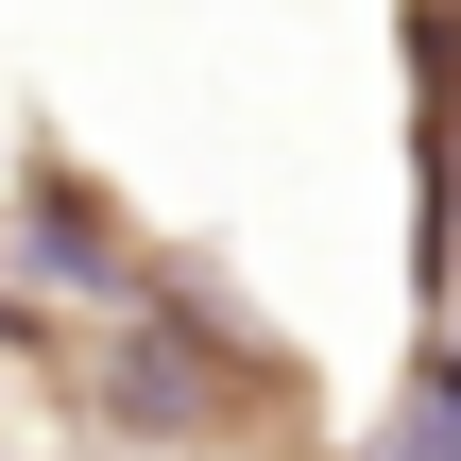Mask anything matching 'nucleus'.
I'll return each mask as SVG.
<instances>
[{
	"mask_svg": "<svg viewBox=\"0 0 461 461\" xmlns=\"http://www.w3.org/2000/svg\"><path fill=\"white\" fill-rule=\"evenodd\" d=\"M411 461H461V376H428V428H411Z\"/></svg>",
	"mask_w": 461,
	"mask_h": 461,
	"instance_id": "nucleus-1",
	"label": "nucleus"
}]
</instances>
